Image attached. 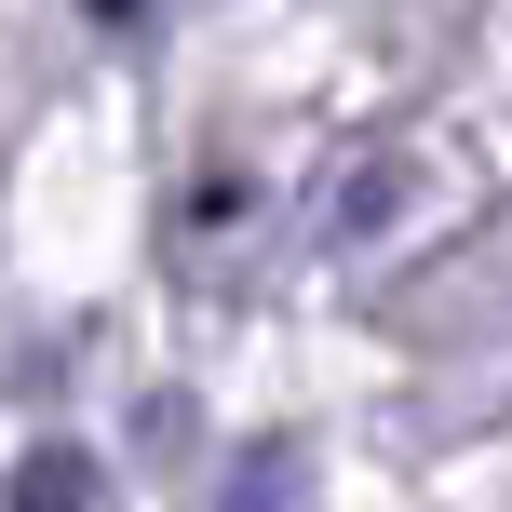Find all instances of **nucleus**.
Returning <instances> with one entry per match:
<instances>
[{
  "mask_svg": "<svg viewBox=\"0 0 512 512\" xmlns=\"http://www.w3.org/2000/svg\"><path fill=\"white\" fill-rule=\"evenodd\" d=\"M0 512H95V459L81 445H27V472H14Z\"/></svg>",
  "mask_w": 512,
  "mask_h": 512,
  "instance_id": "f257e3e1",
  "label": "nucleus"
},
{
  "mask_svg": "<svg viewBox=\"0 0 512 512\" xmlns=\"http://www.w3.org/2000/svg\"><path fill=\"white\" fill-rule=\"evenodd\" d=\"M95 14H149V0H95Z\"/></svg>",
  "mask_w": 512,
  "mask_h": 512,
  "instance_id": "f03ea898",
  "label": "nucleus"
}]
</instances>
